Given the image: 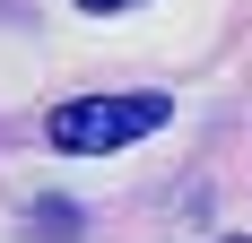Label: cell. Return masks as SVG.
Returning a JSON list of instances; mask_svg holds the SVG:
<instances>
[{"instance_id":"cell-1","label":"cell","mask_w":252,"mask_h":243,"mask_svg":"<svg viewBox=\"0 0 252 243\" xmlns=\"http://www.w3.org/2000/svg\"><path fill=\"white\" fill-rule=\"evenodd\" d=\"M174 96H157V87H130V96H70L44 113V139L61 156H113V148H139L148 130H165Z\"/></svg>"},{"instance_id":"cell-2","label":"cell","mask_w":252,"mask_h":243,"mask_svg":"<svg viewBox=\"0 0 252 243\" xmlns=\"http://www.w3.org/2000/svg\"><path fill=\"white\" fill-rule=\"evenodd\" d=\"M35 235H44V243H78V235H87V209H70V200H35Z\"/></svg>"},{"instance_id":"cell-3","label":"cell","mask_w":252,"mask_h":243,"mask_svg":"<svg viewBox=\"0 0 252 243\" xmlns=\"http://www.w3.org/2000/svg\"><path fill=\"white\" fill-rule=\"evenodd\" d=\"M87 18H122V9H139V0H78Z\"/></svg>"}]
</instances>
